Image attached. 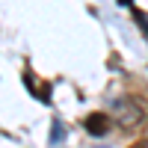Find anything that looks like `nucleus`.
Listing matches in <instances>:
<instances>
[{
  "label": "nucleus",
  "instance_id": "obj_2",
  "mask_svg": "<svg viewBox=\"0 0 148 148\" xmlns=\"http://www.w3.org/2000/svg\"><path fill=\"white\" fill-rule=\"evenodd\" d=\"M136 21H139V27H142V30H145V36H148V21H145V18H142V15H139V18H136Z\"/></svg>",
  "mask_w": 148,
  "mask_h": 148
},
{
  "label": "nucleus",
  "instance_id": "obj_1",
  "mask_svg": "<svg viewBox=\"0 0 148 148\" xmlns=\"http://www.w3.org/2000/svg\"><path fill=\"white\" fill-rule=\"evenodd\" d=\"M86 130L95 133V136H107L110 133V119L104 113H92V116H86Z\"/></svg>",
  "mask_w": 148,
  "mask_h": 148
}]
</instances>
